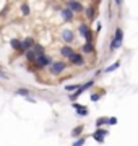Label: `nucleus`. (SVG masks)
I'll use <instances>...</instances> for the list:
<instances>
[{
	"instance_id": "nucleus-1",
	"label": "nucleus",
	"mask_w": 138,
	"mask_h": 146,
	"mask_svg": "<svg viewBox=\"0 0 138 146\" xmlns=\"http://www.w3.org/2000/svg\"><path fill=\"white\" fill-rule=\"evenodd\" d=\"M122 39H123V31L120 28H117L115 36H114V39L111 41V50H115V49H119V47L122 46Z\"/></svg>"
},
{
	"instance_id": "nucleus-2",
	"label": "nucleus",
	"mask_w": 138,
	"mask_h": 146,
	"mask_svg": "<svg viewBox=\"0 0 138 146\" xmlns=\"http://www.w3.org/2000/svg\"><path fill=\"white\" fill-rule=\"evenodd\" d=\"M93 84H94V81H93V80H91V81H88V83H85V84H80V86H78V89L75 91V94H72V96H70V99L75 101L81 93H83V91H85V89H88L90 86H93Z\"/></svg>"
},
{
	"instance_id": "nucleus-3",
	"label": "nucleus",
	"mask_w": 138,
	"mask_h": 146,
	"mask_svg": "<svg viewBox=\"0 0 138 146\" xmlns=\"http://www.w3.org/2000/svg\"><path fill=\"white\" fill-rule=\"evenodd\" d=\"M64 68H65V63L60 60V62H54L50 63V73L52 75H58V73H62L64 72Z\"/></svg>"
},
{
	"instance_id": "nucleus-4",
	"label": "nucleus",
	"mask_w": 138,
	"mask_h": 146,
	"mask_svg": "<svg viewBox=\"0 0 138 146\" xmlns=\"http://www.w3.org/2000/svg\"><path fill=\"white\" fill-rule=\"evenodd\" d=\"M68 10L72 13H78V11H83V5H81L78 0H70L68 2Z\"/></svg>"
},
{
	"instance_id": "nucleus-5",
	"label": "nucleus",
	"mask_w": 138,
	"mask_h": 146,
	"mask_svg": "<svg viewBox=\"0 0 138 146\" xmlns=\"http://www.w3.org/2000/svg\"><path fill=\"white\" fill-rule=\"evenodd\" d=\"M34 63H36L37 67H47V65L52 63V58L49 57V55H41V57L36 58V62Z\"/></svg>"
},
{
	"instance_id": "nucleus-6",
	"label": "nucleus",
	"mask_w": 138,
	"mask_h": 146,
	"mask_svg": "<svg viewBox=\"0 0 138 146\" xmlns=\"http://www.w3.org/2000/svg\"><path fill=\"white\" fill-rule=\"evenodd\" d=\"M107 130H102V128H98V130L93 133V138H94L98 143H104V136H107Z\"/></svg>"
},
{
	"instance_id": "nucleus-7",
	"label": "nucleus",
	"mask_w": 138,
	"mask_h": 146,
	"mask_svg": "<svg viewBox=\"0 0 138 146\" xmlns=\"http://www.w3.org/2000/svg\"><path fill=\"white\" fill-rule=\"evenodd\" d=\"M78 31H80V34L83 37H85L86 41L90 42L91 41V37H93V33L90 31V28L86 26V25H80V28H78Z\"/></svg>"
},
{
	"instance_id": "nucleus-8",
	"label": "nucleus",
	"mask_w": 138,
	"mask_h": 146,
	"mask_svg": "<svg viewBox=\"0 0 138 146\" xmlns=\"http://www.w3.org/2000/svg\"><path fill=\"white\" fill-rule=\"evenodd\" d=\"M68 60H70V63H72V65H83V62H85L80 54H75V52L68 57Z\"/></svg>"
},
{
	"instance_id": "nucleus-9",
	"label": "nucleus",
	"mask_w": 138,
	"mask_h": 146,
	"mask_svg": "<svg viewBox=\"0 0 138 146\" xmlns=\"http://www.w3.org/2000/svg\"><path fill=\"white\" fill-rule=\"evenodd\" d=\"M73 107L76 110H78V112H76V114L78 115H81V117H85V115H88L90 114V110H88V107H85V106H80V104H73Z\"/></svg>"
},
{
	"instance_id": "nucleus-10",
	"label": "nucleus",
	"mask_w": 138,
	"mask_h": 146,
	"mask_svg": "<svg viewBox=\"0 0 138 146\" xmlns=\"http://www.w3.org/2000/svg\"><path fill=\"white\" fill-rule=\"evenodd\" d=\"M31 50H33V54L36 55V58L41 57V55H44V47L39 46V44H34V46L31 47Z\"/></svg>"
},
{
	"instance_id": "nucleus-11",
	"label": "nucleus",
	"mask_w": 138,
	"mask_h": 146,
	"mask_svg": "<svg viewBox=\"0 0 138 146\" xmlns=\"http://www.w3.org/2000/svg\"><path fill=\"white\" fill-rule=\"evenodd\" d=\"M11 46L15 47L18 52H26V50H25V47H23V42L18 41V39H11Z\"/></svg>"
},
{
	"instance_id": "nucleus-12",
	"label": "nucleus",
	"mask_w": 138,
	"mask_h": 146,
	"mask_svg": "<svg viewBox=\"0 0 138 146\" xmlns=\"http://www.w3.org/2000/svg\"><path fill=\"white\" fill-rule=\"evenodd\" d=\"M60 15L64 16V20H65V21H72V20H73V13H72L68 8H64V10L60 11Z\"/></svg>"
},
{
	"instance_id": "nucleus-13",
	"label": "nucleus",
	"mask_w": 138,
	"mask_h": 146,
	"mask_svg": "<svg viewBox=\"0 0 138 146\" xmlns=\"http://www.w3.org/2000/svg\"><path fill=\"white\" fill-rule=\"evenodd\" d=\"M60 54L64 55V57H70L72 54H73V47H70V46H65L60 49Z\"/></svg>"
},
{
	"instance_id": "nucleus-14",
	"label": "nucleus",
	"mask_w": 138,
	"mask_h": 146,
	"mask_svg": "<svg viewBox=\"0 0 138 146\" xmlns=\"http://www.w3.org/2000/svg\"><path fill=\"white\" fill-rule=\"evenodd\" d=\"M62 39H64L65 42H73V39H75L73 33H72V31H64V33H62Z\"/></svg>"
},
{
	"instance_id": "nucleus-15",
	"label": "nucleus",
	"mask_w": 138,
	"mask_h": 146,
	"mask_svg": "<svg viewBox=\"0 0 138 146\" xmlns=\"http://www.w3.org/2000/svg\"><path fill=\"white\" fill-rule=\"evenodd\" d=\"M33 46H34V39H33V37H28V39H25V41H23V47H25V50L31 49Z\"/></svg>"
},
{
	"instance_id": "nucleus-16",
	"label": "nucleus",
	"mask_w": 138,
	"mask_h": 146,
	"mask_svg": "<svg viewBox=\"0 0 138 146\" xmlns=\"http://www.w3.org/2000/svg\"><path fill=\"white\" fill-rule=\"evenodd\" d=\"M93 50H94V49H93V44H91V42H86L85 46L81 47V52H85V54H91Z\"/></svg>"
},
{
	"instance_id": "nucleus-17",
	"label": "nucleus",
	"mask_w": 138,
	"mask_h": 146,
	"mask_svg": "<svg viewBox=\"0 0 138 146\" xmlns=\"http://www.w3.org/2000/svg\"><path fill=\"white\" fill-rule=\"evenodd\" d=\"M83 130H85V125H78L76 128H73V130H72V136H73V138H75V136H78Z\"/></svg>"
},
{
	"instance_id": "nucleus-18",
	"label": "nucleus",
	"mask_w": 138,
	"mask_h": 146,
	"mask_svg": "<svg viewBox=\"0 0 138 146\" xmlns=\"http://www.w3.org/2000/svg\"><path fill=\"white\" fill-rule=\"evenodd\" d=\"M104 123H107V117H99V119L96 120V127H98V128H101Z\"/></svg>"
},
{
	"instance_id": "nucleus-19",
	"label": "nucleus",
	"mask_w": 138,
	"mask_h": 146,
	"mask_svg": "<svg viewBox=\"0 0 138 146\" xmlns=\"http://www.w3.org/2000/svg\"><path fill=\"white\" fill-rule=\"evenodd\" d=\"M26 57H28V60H29V62H36V55L33 54V50H28V52H26Z\"/></svg>"
},
{
	"instance_id": "nucleus-20",
	"label": "nucleus",
	"mask_w": 138,
	"mask_h": 146,
	"mask_svg": "<svg viewBox=\"0 0 138 146\" xmlns=\"http://www.w3.org/2000/svg\"><path fill=\"white\" fill-rule=\"evenodd\" d=\"M86 143V138H78V140L73 143V146H83Z\"/></svg>"
},
{
	"instance_id": "nucleus-21",
	"label": "nucleus",
	"mask_w": 138,
	"mask_h": 146,
	"mask_svg": "<svg viewBox=\"0 0 138 146\" xmlns=\"http://www.w3.org/2000/svg\"><path fill=\"white\" fill-rule=\"evenodd\" d=\"M78 86H80V84H70V86H65V89H67V91H76Z\"/></svg>"
},
{
	"instance_id": "nucleus-22",
	"label": "nucleus",
	"mask_w": 138,
	"mask_h": 146,
	"mask_svg": "<svg viewBox=\"0 0 138 146\" xmlns=\"http://www.w3.org/2000/svg\"><path fill=\"white\" fill-rule=\"evenodd\" d=\"M16 94H20V96H28L29 91H28V89H16Z\"/></svg>"
},
{
	"instance_id": "nucleus-23",
	"label": "nucleus",
	"mask_w": 138,
	"mask_h": 146,
	"mask_svg": "<svg viewBox=\"0 0 138 146\" xmlns=\"http://www.w3.org/2000/svg\"><path fill=\"white\" fill-rule=\"evenodd\" d=\"M86 13H88V16H90V18H93V16H94V8H93V7L86 8Z\"/></svg>"
},
{
	"instance_id": "nucleus-24",
	"label": "nucleus",
	"mask_w": 138,
	"mask_h": 146,
	"mask_svg": "<svg viewBox=\"0 0 138 146\" xmlns=\"http://www.w3.org/2000/svg\"><path fill=\"white\" fill-rule=\"evenodd\" d=\"M115 68H119V63H115V65H111V67L106 68V73H111L112 70H115Z\"/></svg>"
},
{
	"instance_id": "nucleus-25",
	"label": "nucleus",
	"mask_w": 138,
	"mask_h": 146,
	"mask_svg": "<svg viewBox=\"0 0 138 146\" xmlns=\"http://www.w3.org/2000/svg\"><path fill=\"white\" fill-rule=\"evenodd\" d=\"M107 123H109V125H115L117 119H115V117H111V119H107Z\"/></svg>"
},
{
	"instance_id": "nucleus-26",
	"label": "nucleus",
	"mask_w": 138,
	"mask_h": 146,
	"mask_svg": "<svg viewBox=\"0 0 138 146\" xmlns=\"http://www.w3.org/2000/svg\"><path fill=\"white\" fill-rule=\"evenodd\" d=\"M21 10H23V15H29V7L28 5H23Z\"/></svg>"
},
{
	"instance_id": "nucleus-27",
	"label": "nucleus",
	"mask_w": 138,
	"mask_h": 146,
	"mask_svg": "<svg viewBox=\"0 0 138 146\" xmlns=\"http://www.w3.org/2000/svg\"><path fill=\"white\" fill-rule=\"evenodd\" d=\"M91 101H99V94H93V96H91Z\"/></svg>"
}]
</instances>
